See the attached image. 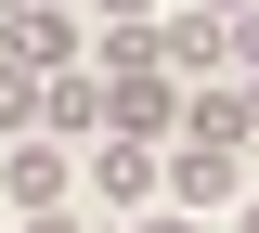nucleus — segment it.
Returning <instances> with one entry per match:
<instances>
[{
	"instance_id": "4468645a",
	"label": "nucleus",
	"mask_w": 259,
	"mask_h": 233,
	"mask_svg": "<svg viewBox=\"0 0 259 233\" xmlns=\"http://www.w3.org/2000/svg\"><path fill=\"white\" fill-rule=\"evenodd\" d=\"M194 13H221V26H233V13H259V0H194Z\"/></svg>"
},
{
	"instance_id": "20e7f679",
	"label": "nucleus",
	"mask_w": 259,
	"mask_h": 233,
	"mask_svg": "<svg viewBox=\"0 0 259 233\" xmlns=\"http://www.w3.org/2000/svg\"><path fill=\"white\" fill-rule=\"evenodd\" d=\"M0 207H13V220H39V207H78V156H65L52 130L0 143Z\"/></svg>"
},
{
	"instance_id": "1a4fd4ad",
	"label": "nucleus",
	"mask_w": 259,
	"mask_h": 233,
	"mask_svg": "<svg viewBox=\"0 0 259 233\" xmlns=\"http://www.w3.org/2000/svg\"><path fill=\"white\" fill-rule=\"evenodd\" d=\"M26 130H39V65L0 52V143H26Z\"/></svg>"
},
{
	"instance_id": "f257e3e1",
	"label": "nucleus",
	"mask_w": 259,
	"mask_h": 233,
	"mask_svg": "<svg viewBox=\"0 0 259 233\" xmlns=\"http://www.w3.org/2000/svg\"><path fill=\"white\" fill-rule=\"evenodd\" d=\"M104 78V143H168L182 130V78L143 52V65H91Z\"/></svg>"
},
{
	"instance_id": "7ed1b4c3",
	"label": "nucleus",
	"mask_w": 259,
	"mask_h": 233,
	"mask_svg": "<svg viewBox=\"0 0 259 233\" xmlns=\"http://www.w3.org/2000/svg\"><path fill=\"white\" fill-rule=\"evenodd\" d=\"M233 195H246V156H233V143H168V156H156V207H194V220H221Z\"/></svg>"
},
{
	"instance_id": "39448f33",
	"label": "nucleus",
	"mask_w": 259,
	"mask_h": 233,
	"mask_svg": "<svg viewBox=\"0 0 259 233\" xmlns=\"http://www.w3.org/2000/svg\"><path fill=\"white\" fill-rule=\"evenodd\" d=\"M143 39H156V65L182 78V91H194V78H233V26H221V13H194V0H168Z\"/></svg>"
},
{
	"instance_id": "f8f14e48",
	"label": "nucleus",
	"mask_w": 259,
	"mask_h": 233,
	"mask_svg": "<svg viewBox=\"0 0 259 233\" xmlns=\"http://www.w3.org/2000/svg\"><path fill=\"white\" fill-rule=\"evenodd\" d=\"M233 78H259V13H233Z\"/></svg>"
},
{
	"instance_id": "423d86ee",
	"label": "nucleus",
	"mask_w": 259,
	"mask_h": 233,
	"mask_svg": "<svg viewBox=\"0 0 259 233\" xmlns=\"http://www.w3.org/2000/svg\"><path fill=\"white\" fill-rule=\"evenodd\" d=\"M156 156H168V143H91V168H78L91 207H117V220H130V207H156Z\"/></svg>"
},
{
	"instance_id": "6e6552de",
	"label": "nucleus",
	"mask_w": 259,
	"mask_h": 233,
	"mask_svg": "<svg viewBox=\"0 0 259 233\" xmlns=\"http://www.w3.org/2000/svg\"><path fill=\"white\" fill-rule=\"evenodd\" d=\"M39 130L52 143H104V78L78 65V78H39Z\"/></svg>"
},
{
	"instance_id": "0eeeda50",
	"label": "nucleus",
	"mask_w": 259,
	"mask_h": 233,
	"mask_svg": "<svg viewBox=\"0 0 259 233\" xmlns=\"http://www.w3.org/2000/svg\"><path fill=\"white\" fill-rule=\"evenodd\" d=\"M168 143H233V156H246V78H194Z\"/></svg>"
},
{
	"instance_id": "2eb2a0df",
	"label": "nucleus",
	"mask_w": 259,
	"mask_h": 233,
	"mask_svg": "<svg viewBox=\"0 0 259 233\" xmlns=\"http://www.w3.org/2000/svg\"><path fill=\"white\" fill-rule=\"evenodd\" d=\"M246 143H259V78H246Z\"/></svg>"
},
{
	"instance_id": "f03ea898",
	"label": "nucleus",
	"mask_w": 259,
	"mask_h": 233,
	"mask_svg": "<svg viewBox=\"0 0 259 233\" xmlns=\"http://www.w3.org/2000/svg\"><path fill=\"white\" fill-rule=\"evenodd\" d=\"M0 52L39 65V78H78L91 65V13H78V0H13V13H0Z\"/></svg>"
},
{
	"instance_id": "9d476101",
	"label": "nucleus",
	"mask_w": 259,
	"mask_h": 233,
	"mask_svg": "<svg viewBox=\"0 0 259 233\" xmlns=\"http://www.w3.org/2000/svg\"><path fill=\"white\" fill-rule=\"evenodd\" d=\"M78 13H91V26H156L168 0H78Z\"/></svg>"
},
{
	"instance_id": "9b49d317",
	"label": "nucleus",
	"mask_w": 259,
	"mask_h": 233,
	"mask_svg": "<svg viewBox=\"0 0 259 233\" xmlns=\"http://www.w3.org/2000/svg\"><path fill=\"white\" fill-rule=\"evenodd\" d=\"M117 233H207V220H194V207H130Z\"/></svg>"
},
{
	"instance_id": "ddd939ff",
	"label": "nucleus",
	"mask_w": 259,
	"mask_h": 233,
	"mask_svg": "<svg viewBox=\"0 0 259 233\" xmlns=\"http://www.w3.org/2000/svg\"><path fill=\"white\" fill-rule=\"evenodd\" d=\"M26 233H91V207H39V220H26Z\"/></svg>"
}]
</instances>
